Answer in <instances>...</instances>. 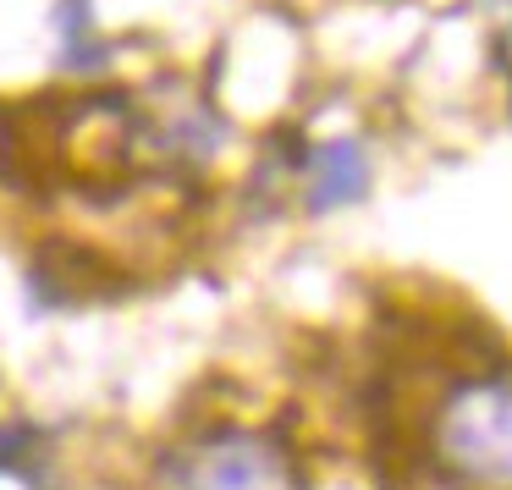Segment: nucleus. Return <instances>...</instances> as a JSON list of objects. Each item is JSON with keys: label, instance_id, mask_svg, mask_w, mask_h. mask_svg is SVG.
Listing matches in <instances>:
<instances>
[{"label": "nucleus", "instance_id": "obj_1", "mask_svg": "<svg viewBox=\"0 0 512 490\" xmlns=\"http://www.w3.org/2000/svg\"><path fill=\"white\" fill-rule=\"evenodd\" d=\"M435 457L463 485L512 490V375L463 380L435 413Z\"/></svg>", "mask_w": 512, "mask_h": 490}, {"label": "nucleus", "instance_id": "obj_2", "mask_svg": "<svg viewBox=\"0 0 512 490\" xmlns=\"http://www.w3.org/2000/svg\"><path fill=\"white\" fill-rule=\"evenodd\" d=\"M155 490H303L287 446L243 424L199 430L171 446L155 468Z\"/></svg>", "mask_w": 512, "mask_h": 490}, {"label": "nucleus", "instance_id": "obj_3", "mask_svg": "<svg viewBox=\"0 0 512 490\" xmlns=\"http://www.w3.org/2000/svg\"><path fill=\"white\" fill-rule=\"evenodd\" d=\"M364 193V155L353 144H331L314 160V204H347Z\"/></svg>", "mask_w": 512, "mask_h": 490}]
</instances>
